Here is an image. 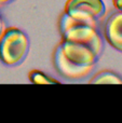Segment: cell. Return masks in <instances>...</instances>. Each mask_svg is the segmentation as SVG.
Returning <instances> with one entry per match:
<instances>
[{
    "mask_svg": "<svg viewBox=\"0 0 122 123\" xmlns=\"http://www.w3.org/2000/svg\"><path fill=\"white\" fill-rule=\"evenodd\" d=\"M89 83L91 84H122V79L111 71L104 70L95 74Z\"/></svg>",
    "mask_w": 122,
    "mask_h": 123,
    "instance_id": "8",
    "label": "cell"
},
{
    "mask_svg": "<svg viewBox=\"0 0 122 123\" xmlns=\"http://www.w3.org/2000/svg\"><path fill=\"white\" fill-rule=\"evenodd\" d=\"M104 34L107 42L112 48L122 52V10L108 17Z\"/></svg>",
    "mask_w": 122,
    "mask_h": 123,
    "instance_id": "6",
    "label": "cell"
},
{
    "mask_svg": "<svg viewBox=\"0 0 122 123\" xmlns=\"http://www.w3.org/2000/svg\"><path fill=\"white\" fill-rule=\"evenodd\" d=\"M112 4L116 9L122 10V0H112Z\"/></svg>",
    "mask_w": 122,
    "mask_h": 123,
    "instance_id": "10",
    "label": "cell"
},
{
    "mask_svg": "<svg viewBox=\"0 0 122 123\" xmlns=\"http://www.w3.org/2000/svg\"><path fill=\"white\" fill-rule=\"evenodd\" d=\"M11 0H0V4L2 3H6V2H10Z\"/></svg>",
    "mask_w": 122,
    "mask_h": 123,
    "instance_id": "12",
    "label": "cell"
},
{
    "mask_svg": "<svg viewBox=\"0 0 122 123\" xmlns=\"http://www.w3.org/2000/svg\"><path fill=\"white\" fill-rule=\"evenodd\" d=\"M2 29H3V22H2V18H1V16H0V35H1V32H2Z\"/></svg>",
    "mask_w": 122,
    "mask_h": 123,
    "instance_id": "11",
    "label": "cell"
},
{
    "mask_svg": "<svg viewBox=\"0 0 122 123\" xmlns=\"http://www.w3.org/2000/svg\"><path fill=\"white\" fill-rule=\"evenodd\" d=\"M79 25H89L92 26L94 28H97V23L96 19H84V18H79V17H73L70 15L64 14L61 16L60 18V31L61 34L67 30L68 28L73 27V26H79Z\"/></svg>",
    "mask_w": 122,
    "mask_h": 123,
    "instance_id": "7",
    "label": "cell"
},
{
    "mask_svg": "<svg viewBox=\"0 0 122 123\" xmlns=\"http://www.w3.org/2000/svg\"><path fill=\"white\" fill-rule=\"evenodd\" d=\"M29 80L35 84H60V81L51 78L40 70H31L29 72Z\"/></svg>",
    "mask_w": 122,
    "mask_h": 123,
    "instance_id": "9",
    "label": "cell"
},
{
    "mask_svg": "<svg viewBox=\"0 0 122 123\" xmlns=\"http://www.w3.org/2000/svg\"><path fill=\"white\" fill-rule=\"evenodd\" d=\"M60 45L65 56L78 65H93L98 56L90 45L84 43L62 40Z\"/></svg>",
    "mask_w": 122,
    "mask_h": 123,
    "instance_id": "5",
    "label": "cell"
},
{
    "mask_svg": "<svg viewBox=\"0 0 122 123\" xmlns=\"http://www.w3.org/2000/svg\"><path fill=\"white\" fill-rule=\"evenodd\" d=\"M28 51V39L21 29L9 27L0 35V61L13 66L25 57Z\"/></svg>",
    "mask_w": 122,
    "mask_h": 123,
    "instance_id": "1",
    "label": "cell"
},
{
    "mask_svg": "<svg viewBox=\"0 0 122 123\" xmlns=\"http://www.w3.org/2000/svg\"><path fill=\"white\" fill-rule=\"evenodd\" d=\"M104 10L103 0H67L64 6V13L84 19H95Z\"/></svg>",
    "mask_w": 122,
    "mask_h": 123,
    "instance_id": "3",
    "label": "cell"
},
{
    "mask_svg": "<svg viewBox=\"0 0 122 123\" xmlns=\"http://www.w3.org/2000/svg\"><path fill=\"white\" fill-rule=\"evenodd\" d=\"M62 40L73 41L88 44L95 51L97 55H99L103 49V40L99 34L97 32V28H94L89 25H79L68 28L62 32Z\"/></svg>",
    "mask_w": 122,
    "mask_h": 123,
    "instance_id": "2",
    "label": "cell"
},
{
    "mask_svg": "<svg viewBox=\"0 0 122 123\" xmlns=\"http://www.w3.org/2000/svg\"><path fill=\"white\" fill-rule=\"evenodd\" d=\"M53 62L57 71L67 79L78 80V79L85 78L94 68V64L93 65H78V64L69 61L63 53L60 44L57 45L55 52H54Z\"/></svg>",
    "mask_w": 122,
    "mask_h": 123,
    "instance_id": "4",
    "label": "cell"
}]
</instances>
